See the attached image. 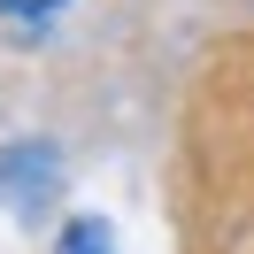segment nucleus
I'll return each mask as SVG.
<instances>
[{"label": "nucleus", "mask_w": 254, "mask_h": 254, "mask_svg": "<svg viewBox=\"0 0 254 254\" xmlns=\"http://www.w3.org/2000/svg\"><path fill=\"white\" fill-rule=\"evenodd\" d=\"M54 254H116V239H108V223L77 216V223H62V247Z\"/></svg>", "instance_id": "obj_1"}, {"label": "nucleus", "mask_w": 254, "mask_h": 254, "mask_svg": "<svg viewBox=\"0 0 254 254\" xmlns=\"http://www.w3.org/2000/svg\"><path fill=\"white\" fill-rule=\"evenodd\" d=\"M62 0H0V16H16V23H47Z\"/></svg>", "instance_id": "obj_2"}]
</instances>
